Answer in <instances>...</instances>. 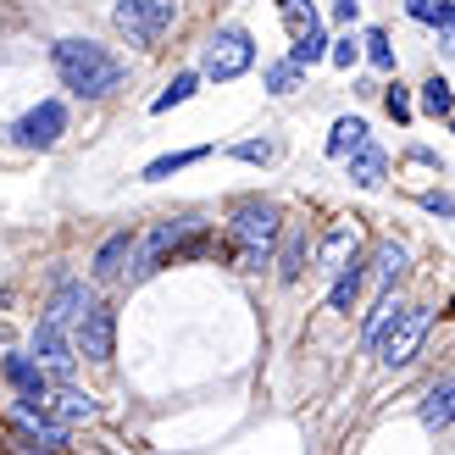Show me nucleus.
Listing matches in <instances>:
<instances>
[{"label":"nucleus","mask_w":455,"mask_h":455,"mask_svg":"<svg viewBox=\"0 0 455 455\" xmlns=\"http://www.w3.org/2000/svg\"><path fill=\"white\" fill-rule=\"evenodd\" d=\"M250 61H256V44H250L244 28H222L206 44V78H239Z\"/></svg>","instance_id":"obj_7"},{"label":"nucleus","mask_w":455,"mask_h":455,"mask_svg":"<svg viewBox=\"0 0 455 455\" xmlns=\"http://www.w3.org/2000/svg\"><path fill=\"white\" fill-rule=\"evenodd\" d=\"M294 84H300V67H294V61H278V67H267V89H272V95H289Z\"/></svg>","instance_id":"obj_28"},{"label":"nucleus","mask_w":455,"mask_h":455,"mask_svg":"<svg viewBox=\"0 0 455 455\" xmlns=\"http://www.w3.org/2000/svg\"><path fill=\"white\" fill-rule=\"evenodd\" d=\"M239 162H272V145L267 140H250V145H234Z\"/></svg>","instance_id":"obj_31"},{"label":"nucleus","mask_w":455,"mask_h":455,"mask_svg":"<svg viewBox=\"0 0 455 455\" xmlns=\"http://www.w3.org/2000/svg\"><path fill=\"white\" fill-rule=\"evenodd\" d=\"M278 12H283V22H289V34H294V39L316 34V12L306 6V0H278Z\"/></svg>","instance_id":"obj_20"},{"label":"nucleus","mask_w":455,"mask_h":455,"mask_svg":"<svg viewBox=\"0 0 455 455\" xmlns=\"http://www.w3.org/2000/svg\"><path fill=\"white\" fill-rule=\"evenodd\" d=\"M361 145H367V123H361V117H339L333 133H328V156H355Z\"/></svg>","instance_id":"obj_18"},{"label":"nucleus","mask_w":455,"mask_h":455,"mask_svg":"<svg viewBox=\"0 0 455 455\" xmlns=\"http://www.w3.org/2000/svg\"><path fill=\"white\" fill-rule=\"evenodd\" d=\"M283 234V217L272 200H239L234 206V256H239V272H261L272 244Z\"/></svg>","instance_id":"obj_2"},{"label":"nucleus","mask_w":455,"mask_h":455,"mask_svg":"<svg viewBox=\"0 0 455 455\" xmlns=\"http://www.w3.org/2000/svg\"><path fill=\"white\" fill-rule=\"evenodd\" d=\"M333 61L350 67V61H355V39H339V44H333Z\"/></svg>","instance_id":"obj_33"},{"label":"nucleus","mask_w":455,"mask_h":455,"mask_svg":"<svg viewBox=\"0 0 455 455\" xmlns=\"http://www.w3.org/2000/svg\"><path fill=\"white\" fill-rule=\"evenodd\" d=\"M389 117H395V123H411V95H405L400 84L389 89Z\"/></svg>","instance_id":"obj_30"},{"label":"nucleus","mask_w":455,"mask_h":455,"mask_svg":"<svg viewBox=\"0 0 455 455\" xmlns=\"http://www.w3.org/2000/svg\"><path fill=\"white\" fill-rule=\"evenodd\" d=\"M400 272H405V250H400V244H383L378 261H372V278H378V283H395Z\"/></svg>","instance_id":"obj_24"},{"label":"nucleus","mask_w":455,"mask_h":455,"mask_svg":"<svg viewBox=\"0 0 455 455\" xmlns=\"http://www.w3.org/2000/svg\"><path fill=\"white\" fill-rule=\"evenodd\" d=\"M28 361L44 372L51 367V378H61L67 383V372H73V361H78V350H73V339H67L61 328H51V323H34V339H28Z\"/></svg>","instance_id":"obj_8"},{"label":"nucleus","mask_w":455,"mask_h":455,"mask_svg":"<svg viewBox=\"0 0 455 455\" xmlns=\"http://www.w3.org/2000/svg\"><path fill=\"white\" fill-rule=\"evenodd\" d=\"M355 244H361V234H355L350 222H339L333 234L323 239V267H328V272H345V267H355Z\"/></svg>","instance_id":"obj_15"},{"label":"nucleus","mask_w":455,"mask_h":455,"mask_svg":"<svg viewBox=\"0 0 455 455\" xmlns=\"http://www.w3.org/2000/svg\"><path fill=\"white\" fill-rule=\"evenodd\" d=\"M39 411L51 417L56 427H67V422H89V417H95V400H89L84 389H73V383H56V389L44 395Z\"/></svg>","instance_id":"obj_11"},{"label":"nucleus","mask_w":455,"mask_h":455,"mask_svg":"<svg viewBox=\"0 0 455 455\" xmlns=\"http://www.w3.org/2000/svg\"><path fill=\"white\" fill-rule=\"evenodd\" d=\"M450 316H455V306H450Z\"/></svg>","instance_id":"obj_35"},{"label":"nucleus","mask_w":455,"mask_h":455,"mask_svg":"<svg viewBox=\"0 0 455 455\" xmlns=\"http://www.w3.org/2000/svg\"><path fill=\"white\" fill-rule=\"evenodd\" d=\"M422 206L434 212V217H455V200L450 195H422Z\"/></svg>","instance_id":"obj_32"},{"label":"nucleus","mask_w":455,"mask_h":455,"mask_svg":"<svg viewBox=\"0 0 455 455\" xmlns=\"http://www.w3.org/2000/svg\"><path fill=\"white\" fill-rule=\"evenodd\" d=\"M300 267H306V234H289L283 239V256H278V278L294 283V278H300Z\"/></svg>","instance_id":"obj_21"},{"label":"nucleus","mask_w":455,"mask_h":455,"mask_svg":"<svg viewBox=\"0 0 455 455\" xmlns=\"http://www.w3.org/2000/svg\"><path fill=\"white\" fill-rule=\"evenodd\" d=\"M111 339H117V316H111V306H89V316L78 323V350L89 361H111Z\"/></svg>","instance_id":"obj_10"},{"label":"nucleus","mask_w":455,"mask_h":455,"mask_svg":"<svg viewBox=\"0 0 455 455\" xmlns=\"http://www.w3.org/2000/svg\"><path fill=\"white\" fill-rule=\"evenodd\" d=\"M405 12H411L417 22H439L444 39H455V6L450 0H405Z\"/></svg>","instance_id":"obj_19"},{"label":"nucleus","mask_w":455,"mask_h":455,"mask_svg":"<svg viewBox=\"0 0 455 455\" xmlns=\"http://www.w3.org/2000/svg\"><path fill=\"white\" fill-rule=\"evenodd\" d=\"M12 444H17L22 455H61L67 427H56L51 417L39 411V405H22V400H17V411H12Z\"/></svg>","instance_id":"obj_5"},{"label":"nucleus","mask_w":455,"mask_h":455,"mask_svg":"<svg viewBox=\"0 0 455 455\" xmlns=\"http://www.w3.org/2000/svg\"><path fill=\"white\" fill-rule=\"evenodd\" d=\"M355 12H361L355 0H333V17H339V22H355Z\"/></svg>","instance_id":"obj_34"},{"label":"nucleus","mask_w":455,"mask_h":455,"mask_svg":"<svg viewBox=\"0 0 455 455\" xmlns=\"http://www.w3.org/2000/svg\"><path fill=\"white\" fill-rule=\"evenodd\" d=\"M89 306H95V300H89V289L78 283V278H67L56 294H51V316H44V323H51V328H67V323H84V316H89Z\"/></svg>","instance_id":"obj_13"},{"label":"nucleus","mask_w":455,"mask_h":455,"mask_svg":"<svg viewBox=\"0 0 455 455\" xmlns=\"http://www.w3.org/2000/svg\"><path fill=\"white\" fill-rule=\"evenodd\" d=\"M361 44H367V61L378 67V73H389V67H395V51H389V39H383V34H367Z\"/></svg>","instance_id":"obj_29"},{"label":"nucleus","mask_w":455,"mask_h":455,"mask_svg":"<svg viewBox=\"0 0 455 455\" xmlns=\"http://www.w3.org/2000/svg\"><path fill=\"white\" fill-rule=\"evenodd\" d=\"M56 73H61V84L73 89V95L100 100V95H111V89L123 84V61L95 39H61L56 44Z\"/></svg>","instance_id":"obj_1"},{"label":"nucleus","mask_w":455,"mask_h":455,"mask_svg":"<svg viewBox=\"0 0 455 455\" xmlns=\"http://www.w3.org/2000/svg\"><path fill=\"white\" fill-rule=\"evenodd\" d=\"M200 156H206V150H178V156H162V162H150V167H145V178H150V184H156V178H172L178 167L200 162Z\"/></svg>","instance_id":"obj_27"},{"label":"nucleus","mask_w":455,"mask_h":455,"mask_svg":"<svg viewBox=\"0 0 455 455\" xmlns=\"http://www.w3.org/2000/svg\"><path fill=\"white\" fill-rule=\"evenodd\" d=\"M195 84H200L195 73H178V78H172V84L162 89V95H156V111H172V106H184V100L195 95Z\"/></svg>","instance_id":"obj_25"},{"label":"nucleus","mask_w":455,"mask_h":455,"mask_svg":"<svg viewBox=\"0 0 455 455\" xmlns=\"http://www.w3.org/2000/svg\"><path fill=\"white\" fill-rule=\"evenodd\" d=\"M422 339H427V306H405V311H395L389 323L372 333V345H378L383 367H405V361L422 350Z\"/></svg>","instance_id":"obj_3"},{"label":"nucleus","mask_w":455,"mask_h":455,"mask_svg":"<svg viewBox=\"0 0 455 455\" xmlns=\"http://www.w3.org/2000/svg\"><path fill=\"white\" fill-rule=\"evenodd\" d=\"M133 250H140V239H133L128 228H123V234H111V239L100 244V256H95V278H100V283L123 278V267H133Z\"/></svg>","instance_id":"obj_14"},{"label":"nucleus","mask_w":455,"mask_h":455,"mask_svg":"<svg viewBox=\"0 0 455 455\" xmlns=\"http://www.w3.org/2000/svg\"><path fill=\"white\" fill-rule=\"evenodd\" d=\"M117 28L128 44H156L172 28V0H117Z\"/></svg>","instance_id":"obj_6"},{"label":"nucleus","mask_w":455,"mask_h":455,"mask_svg":"<svg viewBox=\"0 0 455 455\" xmlns=\"http://www.w3.org/2000/svg\"><path fill=\"white\" fill-rule=\"evenodd\" d=\"M422 106L434 111V117H450V111H455V95H450V84H444V78H427V84H422Z\"/></svg>","instance_id":"obj_26"},{"label":"nucleus","mask_w":455,"mask_h":455,"mask_svg":"<svg viewBox=\"0 0 455 455\" xmlns=\"http://www.w3.org/2000/svg\"><path fill=\"white\" fill-rule=\"evenodd\" d=\"M383 167H389V162H383V150H378L372 140L350 156V178H355L361 189H378V184H383Z\"/></svg>","instance_id":"obj_17"},{"label":"nucleus","mask_w":455,"mask_h":455,"mask_svg":"<svg viewBox=\"0 0 455 455\" xmlns=\"http://www.w3.org/2000/svg\"><path fill=\"white\" fill-rule=\"evenodd\" d=\"M6 378L22 395V405H44V395H51V372H39L28 355H6Z\"/></svg>","instance_id":"obj_12"},{"label":"nucleus","mask_w":455,"mask_h":455,"mask_svg":"<svg viewBox=\"0 0 455 455\" xmlns=\"http://www.w3.org/2000/svg\"><path fill=\"white\" fill-rule=\"evenodd\" d=\"M189 228H195L189 217H167V222H156L150 234L140 239V250H133V272H128V278H133V283H145L156 267H167V256H178V244L189 239Z\"/></svg>","instance_id":"obj_4"},{"label":"nucleus","mask_w":455,"mask_h":455,"mask_svg":"<svg viewBox=\"0 0 455 455\" xmlns=\"http://www.w3.org/2000/svg\"><path fill=\"white\" fill-rule=\"evenodd\" d=\"M323 56H328V39H323V28H316V34H306V39H294V51H289V61L300 67V73H306L311 61H323Z\"/></svg>","instance_id":"obj_23"},{"label":"nucleus","mask_w":455,"mask_h":455,"mask_svg":"<svg viewBox=\"0 0 455 455\" xmlns=\"http://www.w3.org/2000/svg\"><path fill=\"white\" fill-rule=\"evenodd\" d=\"M61 128H67V111H61L56 100H44V106H34L12 133H17V145H28V150H51V145L61 140Z\"/></svg>","instance_id":"obj_9"},{"label":"nucleus","mask_w":455,"mask_h":455,"mask_svg":"<svg viewBox=\"0 0 455 455\" xmlns=\"http://www.w3.org/2000/svg\"><path fill=\"white\" fill-rule=\"evenodd\" d=\"M422 422H427V427H455V372L427 389V400H422Z\"/></svg>","instance_id":"obj_16"},{"label":"nucleus","mask_w":455,"mask_h":455,"mask_svg":"<svg viewBox=\"0 0 455 455\" xmlns=\"http://www.w3.org/2000/svg\"><path fill=\"white\" fill-rule=\"evenodd\" d=\"M355 294H361V267H345V272L333 278L328 306H333V311H350V306H355Z\"/></svg>","instance_id":"obj_22"}]
</instances>
